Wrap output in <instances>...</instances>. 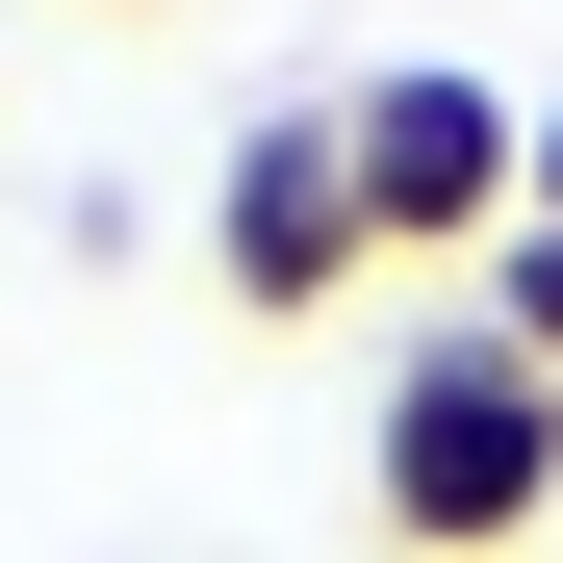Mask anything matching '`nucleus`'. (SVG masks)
<instances>
[{"label":"nucleus","instance_id":"39448f33","mask_svg":"<svg viewBox=\"0 0 563 563\" xmlns=\"http://www.w3.org/2000/svg\"><path fill=\"white\" fill-rule=\"evenodd\" d=\"M103 26H154V0H103Z\"/></svg>","mask_w":563,"mask_h":563},{"label":"nucleus","instance_id":"f257e3e1","mask_svg":"<svg viewBox=\"0 0 563 563\" xmlns=\"http://www.w3.org/2000/svg\"><path fill=\"white\" fill-rule=\"evenodd\" d=\"M358 487H385V538H410V563H538V538H563V385H538L487 308H435V333L385 358Z\"/></svg>","mask_w":563,"mask_h":563},{"label":"nucleus","instance_id":"20e7f679","mask_svg":"<svg viewBox=\"0 0 563 563\" xmlns=\"http://www.w3.org/2000/svg\"><path fill=\"white\" fill-rule=\"evenodd\" d=\"M487 333L563 385V206H512V231H487Z\"/></svg>","mask_w":563,"mask_h":563},{"label":"nucleus","instance_id":"7ed1b4c3","mask_svg":"<svg viewBox=\"0 0 563 563\" xmlns=\"http://www.w3.org/2000/svg\"><path fill=\"white\" fill-rule=\"evenodd\" d=\"M358 282H385V231H358V154H333V77H308V103H256L206 154V308L308 333V308H358Z\"/></svg>","mask_w":563,"mask_h":563},{"label":"nucleus","instance_id":"f03ea898","mask_svg":"<svg viewBox=\"0 0 563 563\" xmlns=\"http://www.w3.org/2000/svg\"><path fill=\"white\" fill-rule=\"evenodd\" d=\"M512 77H461V52H385V77H333V154H358V231L385 256H461L487 282V231H512Z\"/></svg>","mask_w":563,"mask_h":563}]
</instances>
